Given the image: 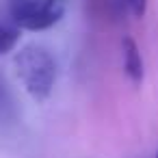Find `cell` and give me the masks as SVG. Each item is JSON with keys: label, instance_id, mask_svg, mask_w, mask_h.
I'll return each instance as SVG.
<instances>
[{"label": "cell", "instance_id": "obj_2", "mask_svg": "<svg viewBox=\"0 0 158 158\" xmlns=\"http://www.w3.org/2000/svg\"><path fill=\"white\" fill-rule=\"evenodd\" d=\"M9 13L18 28L46 31L61 20L63 7L52 5L48 0H11Z\"/></svg>", "mask_w": 158, "mask_h": 158}, {"label": "cell", "instance_id": "obj_4", "mask_svg": "<svg viewBox=\"0 0 158 158\" xmlns=\"http://www.w3.org/2000/svg\"><path fill=\"white\" fill-rule=\"evenodd\" d=\"M20 41V28L15 24H5L0 22V54L11 52Z\"/></svg>", "mask_w": 158, "mask_h": 158}, {"label": "cell", "instance_id": "obj_1", "mask_svg": "<svg viewBox=\"0 0 158 158\" xmlns=\"http://www.w3.org/2000/svg\"><path fill=\"white\" fill-rule=\"evenodd\" d=\"M13 67L18 80L35 102H46L50 98L56 80V63L44 46L28 44L20 48L13 56Z\"/></svg>", "mask_w": 158, "mask_h": 158}, {"label": "cell", "instance_id": "obj_3", "mask_svg": "<svg viewBox=\"0 0 158 158\" xmlns=\"http://www.w3.org/2000/svg\"><path fill=\"white\" fill-rule=\"evenodd\" d=\"M121 56H123V72H126L128 80L132 85H141L143 82V74H145L143 72V59H141L136 41L130 35L121 37Z\"/></svg>", "mask_w": 158, "mask_h": 158}, {"label": "cell", "instance_id": "obj_5", "mask_svg": "<svg viewBox=\"0 0 158 158\" xmlns=\"http://www.w3.org/2000/svg\"><path fill=\"white\" fill-rule=\"evenodd\" d=\"M126 5H128V11L134 18H143L145 11H147V0H126Z\"/></svg>", "mask_w": 158, "mask_h": 158}, {"label": "cell", "instance_id": "obj_6", "mask_svg": "<svg viewBox=\"0 0 158 158\" xmlns=\"http://www.w3.org/2000/svg\"><path fill=\"white\" fill-rule=\"evenodd\" d=\"M156 158H158V154H156Z\"/></svg>", "mask_w": 158, "mask_h": 158}]
</instances>
